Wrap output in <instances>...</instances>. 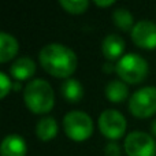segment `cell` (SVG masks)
I'll return each mask as SVG.
<instances>
[{"label": "cell", "mask_w": 156, "mask_h": 156, "mask_svg": "<svg viewBox=\"0 0 156 156\" xmlns=\"http://www.w3.org/2000/svg\"><path fill=\"white\" fill-rule=\"evenodd\" d=\"M40 65L48 74L67 80L77 70L78 59L76 52L60 43H49L38 52Z\"/></svg>", "instance_id": "cell-1"}, {"label": "cell", "mask_w": 156, "mask_h": 156, "mask_svg": "<svg viewBox=\"0 0 156 156\" xmlns=\"http://www.w3.org/2000/svg\"><path fill=\"white\" fill-rule=\"evenodd\" d=\"M23 101L33 114H47L55 105V93L51 83L43 78L29 81L23 89Z\"/></svg>", "instance_id": "cell-2"}, {"label": "cell", "mask_w": 156, "mask_h": 156, "mask_svg": "<svg viewBox=\"0 0 156 156\" xmlns=\"http://www.w3.org/2000/svg\"><path fill=\"white\" fill-rule=\"evenodd\" d=\"M148 62L141 55L134 52L123 55L115 65V73L123 82L127 83L143 82L148 76Z\"/></svg>", "instance_id": "cell-3"}, {"label": "cell", "mask_w": 156, "mask_h": 156, "mask_svg": "<svg viewBox=\"0 0 156 156\" xmlns=\"http://www.w3.org/2000/svg\"><path fill=\"white\" fill-rule=\"evenodd\" d=\"M63 130L70 140L81 143L88 140L93 133V121L83 111H70L63 116Z\"/></svg>", "instance_id": "cell-4"}, {"label": "cell", "mask_w": 156, "mask_h": 156, "mask_svg": "<svg viewBox=\"0 0 156 156\" xmlns=\"http://www.w3.org/2000/svg\"><path fill=\"white\" fill-rule=\"evenodd\" d=\"M129 111L136 118H149L156 114V86H144L130 96Z\"/></svg>", "instance_id": "cell-5"}, {"label": "cell", "mask_w": 156, "mask_h": 156, "mask_svg": "<svg viewBox=\"0 0 156 156\" xmlns=\"http://www.w3.org/2000/svg\"><path fill=\"white\" fill-rule=\"evenodd\" d=\"M123 149L127 156H156V141L154 136L134 130L126 136Z\"/></svg>", "instance_id": "cell-6"}, {"label": "cell", "mask_w": 156, "mask_h": 156, "mask_svg": "<svg viewBox=\"0 0 156 156\" xmlns=\"http://www.w3.org/2000/svg\"><path fill=\"white\" fill-rule=\"evenodd\" d=\"M99 130L108 140H118L126 132V118L118 110L108 108L99 115Z\"/></svg>", "instance_id": "cell-7"}, {"label": "cell", "mask_w": 156, "mask_h": 156, "mask_svg": "<svg viewBox=\"0 0 156 156\" xmlns=\"http://www.w3.org/2000/svg\"><path fill=\"white\" fill-rule=\"evenodd\" d=\"M133 43L144 49L156 48V23L149 19H141L136 22L130 32Z\"/></svg>", "instance_id": "cell-8"}, {"label": "cell", "mask_w": 156, "mask_h": 156, "mask_svg": "<svg viewBox=\"0 0 156 156\" xmlns=\"http://www.w3.org/2000/svg\"><path fill=\"white\" fill-rule=\"evenodd\" d=\"M125 40L116 33H111V34L105 36L104 40L101 43V51L107 62H112V60H119L123 56L125 51Z\"/></svg>", "instance_id": "cell-9"}, {"label": "cell", "mask_w": 156, "mask_h": 156, "mask_svg": "<svg viewBox=\"0 0 156 156\" xmlns=\"http://www.w3.org/2000/svg\"><path fill=\"white\" fill-rule=\"evenodd\" d=\"M27 145L19 134H8L3 138L0 145V156H26Z\"/></svg>", "instance_id": "cell-10"}, {"label": "cell", "mask_w": 156, "mask_h": 156, "mask_svg": "<svg viewBox=\"0 0 156 156\" xmlns=\"http://www.w3.org/2000/svg\"><path fill=\"white\" fill-rule=\"evenodd\" d=\"M8 73L11 77H14L18 82L26 81L32 78L36 73V63L29 56H21L10 66Z\"/></svg>", "instance_id": "cell-11"}, {"label": "cell", "mask_w": 156, "mask_h": 156, "mask_svg": "<svg viewBox=\"0 0 156 156\" xmlns=\"http://www.w3.org/2000/svg\"><path fill=\"white\" fill-rule=\"evenodd\" d=\"M19 51V44L14 36L7 32H0V62L7 63L16 56Z\"/></svg>", "instance_id": "cell-12"}, {"label": "cell", "mask_w": 156, "mask_h": 156, "mask_svg": "<svg viewBox=\"0 0 156 156\" xmlns=\"http://www.w3.org/2000/svg\"><path fill=\"white\" fill-rule=\"evenodd\" d=\"M105 97L111 103H122L129 97V88L122 80H112L105 85Z\"/></svg>", "instance_id": "cell-13"}, {"label": "cell", "mask_w": 156, "mask_h": 156, "mask_svg": "<svg viewBox=\"0 0 156 156\" xmlns=\"http://www.w3.org/2000/svg\"><path fill=\"white\" fill-rule=\"evenodd\" d=\"M59 126L55 118L52 116H44L36 125V134L41 141H51L56 137Z\"/></svg>", "instance_id": "cell-14"}, {"label": "cell", "mask_w": 156, "mask_h": 156, "mask_svg": "<svg viewBox=\"0 0 156 156\" xmlns=\"http://www.w3.org/2000/svg\"><path fill=\"white\" fill-rule=\"evenodd\" d=\"M62 96L69 103H78L83 97V86L76 78H67L60 86Z\"/></svg>", "instance_id": "cell-15"}, {"label": "cell", "mask_w": 156, "mask_h": 156, "mask_svg": "<svg viewBox=\"0 0 156 156\" xmlns=\"http://www.w3.org/2000/svg\"><path fill=\"white\" fill-rule=\"evenodd\" d=\"M112 21H114V25H115L118 29L123 30V32H132L136 25L133 14L130 12L126 7L115 8L112 12Z\"/></svg>", "instance_id": "cell-16"}, {"label": "cell", "mask_w": 156, "mask_h": 156, "mask_svg": "<svg viewBox=\"0 0 156 156\" xmlns=\"http://www.w3.org/2000/svg\"><path fill=\"white\" fill-rule=\"evenodd\" d=\"M59 4L69 14H83L89 7L88 0H60Z\"/></svg>", "instance_id": "cell-17"}, {"label": "cell", "mask_w": 156, "mask_h": 156, "mask_svg": "<svg viewBox=\"0 0 156 156\" xmlns=\"http://www.w3.org/2000/svg\"><path fill=\"white\" fill-rule=\"evenodd\" d=\"M12 86H14L12 81L10 80V77H8L4 71H2V73H0V97L4 99L8 94V92L12 89Z\"/></svg>", "instance_id": "cell-18"}, {"label": "cell", "mask_w": 156, "mask_h": 156, "mask_svg": "<svg viewBox=\"0 0 156 156\" xmlns=\"http://www.w3.org/2000/svg\"><path fill=\"white\" fill-rule=\"evenodd\" d=\"M104 154L105 156H122L121 148H119V145L115 141H111L104 147Z\"/></svg>", "instance_id": "cell-19"}, {"label": "cell", "mask_w": 156, "mask_h": 156, "mask_svg": "<svg viewBox=\"0 0 156 156\" xmlns=\"http://www.w3.org/2000/svg\"><path fill=\"white\" fill-rule=\"evenodd\" d=\"M94 4L99 7H110L115 4V2L114 0H94Z\"/></svg>", "instance_id": "cell-20"}, {"label": "cell", "mask_w": 156, "mask_h": 156, "mask_svg": "<svg viewBox=\"0 0 156 156\" xmlns=\"http://www.w3.org/2000/svg\"><path fill=\"white\" fill-rule=\"evenodd\" d=\"M103 70H104V73H112V71H115V65H112L111 62H107L103 65Z\"/></svg>", "instance_id": "cell-21"}, {"label": "cell", "mask_w": 156, "mask_h": 156, "mask_svg": "<svg viewBox=\"0 0 156 156\" xmlns=\"http://www.w3.org/2000/svg\"><path fill=\"white\" fill-rule=\"evenodd\" d=\"M151 133L152 136H156V119H154L151 123Z\"/></svg>", "instance_id": "cell-22"}, {"label": "cell", "mask_w": 156, "mask_h": 156, "mask_svg": "<svg viewBox=\"0 0 156 156\" xmlns=\"http://www.w3.org/2000/svg\"><path fill=\"white\" fill-rule=\"evenodd\" d=\"M14 89H15V90H19V89H21V82H18V81H16V82L14 83Z\"/></svg>", "instance_id": "cell-23"}]
</instances>
